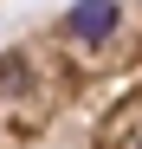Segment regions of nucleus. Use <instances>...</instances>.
I'll use <instances>...</instances> for the list:
<instances>
[{"instance_id":"1","label":"nucleus","mask_w":142,"mask_h":149,"mask_svg":"<svg viewBox=\"0 0 142 149\" xmlns=\"http://www.w3.org/2000/svg\"><path fill=\"white\" fill-rule=\"evenodd\" d=\"M0 149H142V0H65L0 45Z\"/></svg>"}]
</instances>
